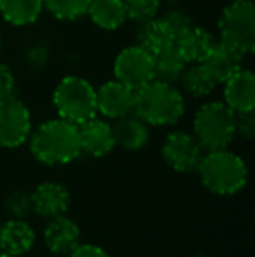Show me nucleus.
<instances>
[{"label":"nucleus","instance_id":"1","mask_svg":"<svg viewBox=\"0 0 255 257\" xmlns=\"http://www.w3.org/2000/svg\"><path fill=\"white\" fill-rule=\"evenodd\" d=\"M184 112V95L175 84L154 79L135 91L133 114L149 126H171L180 121Z\"/></svg>","mask_w":255,"mask_h":257},{"label":"nucleus","instance_id":"2","mask_svg":"<svg viewBox=\"0 0 255 257\" xmlns=\"http://www.w3.org/2000/svg\"><path fill=\"white\" fill-rule=\"evenodd\" d=\"M30 149L44 165L55 166L72 163L81 156L77 124H72L62 117L42 122L32 133Z\"/></svg>","mask_w":255,"mask_h":257},{"label":"nucleus","instance_id":"3","mask_svg":"<svg viewBox=\"0 0 255 257\" xmlns=\"http://www.w3.org/2000/svg\"><path fill=\"white\" fill-rule=\"evenodd\" d=\"M197 172L203 186L220 196L239 193L248 180V168L245 161L227 149L208 151L201 159Z\"/></svg>","mask_w":255,"mask_h":257},{"label":"nucleus","instance_id":"4","mask_svg":"<svg viewBox=\"0 0 255 257\" xmlns=\"http://www.w3.org/2000/svg\"><path fill=\"white\" fill-rule=\"evenodd\" d=\"M192 135L204 151L227 149L236 137L234 110L224 102H206L194 114Z\"/></svg>","mask_w":255,"mask_h":257},{"label":"nucleus","instance_id":"5","mask_svg":"<svg viewBox=\"0 0 255 257\" xmlns=\"http://www.w3.org/2000/svg\"><path fill=\"white\" fill-rule=\"evenodd\" d=\"M53 103L60 117L77 126L98 114L96 89L88 79L79 75H67L58 82L53 93Z\"/></svg>","mask_w":255,"mask_h":257},{"label":"nucleus","instance_id":"6","mask_svg":"<svg viewBox=\"0 0 255 257\" xmlns=\"http://www.w3.org/2000/svg\"><path fill=\"white\" fill-rule=\"evenodd\" d=\"M220 41L250 54L255 49V9L252 0L229 2L218 18Z\"/></svg>","mask_w":255,"mask_h":257},{"label":"nucleus","instance_id":"7","mask_svg":"<svg viewBox=\"0 0 255 257\" xmlns=\"http://www.w3.org/2000/svg\"><path fill=\"white\" fill-rule=\"evenodd\" d=\"M114 79L133 91L149 84L154 81V56L136 44L121 49L114 60Z\"/></svg>","mask_w":255,"mask_h":257},{"label":"nucleus","instance_id":"8","mask_svg":"<svg viewBox=\"0 0 255 257\" xmlns=\"http://www.w3.org/2000/svg\"><path fill=\"white\" fill-rule=\"evenodd\" d=\"M32 133V114L16 95L0 100V146L6 149L23 146Z\"/></svg>","mask_w":255,"mask_h":257},{"label":"nucleus","instance_id":"9","mask_svg":"<svg viewBox=\"0 0 255 257\" xmlns=\"http://www.w3.org/2000/svg\"><path fill=\"white\" fill-rule=\"evenodd\" d=\"M161 153L168 166L175 172L191 173L196 172L201 159L204 156V149L196 140V137L187 132H171L164 139Z\"/></svg>","mask_w":255,"mask_h":257},{"label":"nucleus","instance_id":"10","mask_svg":"<svg viewBox=\"0 0 255 257\" xmlns=\"http://www.w3.org/2000/svg\"><path fill=\"white\" fill-rule=\"evenodd\" d=\"M135 91L117 79L107 81L96 89V110L109 119H119L133 114Z\"/></svg>","mask_w":255,"mask_h":257},{"label":"nucleus","instance_id":"11","mask_svg":"<svg viewBox=\"0 0 255 257\" xmlns=\"http://www.w3.org/2000/svg\"><path fill=\"white\" fill-rule=\"evenodd\" d=\"M30 205L32 210L44 219L63 215L70 205V193L60 182H42L30 194Z\"/></svg>","mask_w":255,"mask_h":257},{"label":"nucleus","instance_id":"12","mask_svg":"<svg viewBox=\"0 0 255 257\" xmlns=\"http://www.w3.org/2000/svg\"><path fill=\"white\" fill-rule=\"evenodd\" d=\"M44 243L49 252L56 255H68L81 240V229L72 219L65 215L51 217L44 227Z\"/></svg>","mask_w":255,"mask_h":257},{"label":"nucleus","instance_id":"13","mask_svg":"<svg viewBox=\"0 0 255 257\" xmlns=\"http://www.w3.org/2000/svg\"><path fill=\"white\" fill-rule=\"evenodd\" d=\"M79 128V140H81V153H86L93 158H103L116 147L114 142L112 126L107 121H102L95 115L89 121L82 122Z\"/></svg>","mask_w":255,"mask_h":257},{"label":"nucleus","instance_id":"14","mask_svg":"<svg viewBox=\"0 0 255 257\" xmlns=\"http://www.w3.org/2000/svg\"><path fill=\"white\" fill-rule=\"evenodd\" d=\"M224 103L234 112H248L255 107V75L252 70L241 68L222 82Z\"/></svg>","mask_w":255,"mask_h":257},{"label":"nucleus","instance_id":"15","mask_svg":"<svg viewBox=\"0 0 255 257\" xmlns=\"http://www.w3.org/2000/svg\"><path fill=\"white\" fill-rule=\"evenodd\" d=\"M35 245V231L23 219H9L0 224V254L20 257Z\"/></svg>","mask_w":255,"mask_h":257},{"label":"nucleus","instance_id":"16","mask_svg":"<svg viewBox=\"0 0 255 257\" xmlns=\"http://www.w3.org/2000/svg\"><path fill=\"white\" fill-rule=\"evenodd\" d=\"M246 54L241 53L238 48L227 44V42L220 41L218 39L215 42L211 53L208 54V58L203 61L204 67L208 68L213 79L222 84L224 81H227L231 75H234L238 70L243 68V60H245Z\"/></svg>","mask_w":255,"mask_h":257},{"label":"nucleus","instance_id":"17","mask_svg":"<svg viewBox=\"0 0 255 257\" xmlns=\"http://www.w3.org/2000/svg\"><path fill=\"white\" fill-rule=\"evenodd\" d=\"M215 42H217V39L206 28L192 25L178 35L177 41H175V48L178 49V53L182 54V58L189 65L203 63L208 58V54L211 53Z\"/></svg>","mask_w":255,"mask_h":257},{"label":"nucleus","instance_id":"18","mask_svg":"<svg viewBox=\"0 0 255 257\" xmlns=\"http://www.w3.org/2000/svg\"><path fill=\"white\" fill-rule=\"evenodd\" d=\"M112 133H114V142L116 146H119L121 149L135 153L147 146L149 142V124L142 121L138 115L128 114L124 117L114 119Z\"/></svg>","mask_w":255,"mask_h":257},{"label":"nucleus","instance_id":"19","mask_svg":"<svg viewBox=\"0 0 255 257\" xmlns=\"http://www.w3.org/2000/svg\"><path fill=\"white\" fill-rule=\"evenodd\" d=\"M136 46L143 48L152 56L175 46V35L163 18H154L145 23H138L136 28Z\"/></svg>","mask_w":255,"mask_h":257},{"label":"nucleus","instance_id":"20","mask_svg":"<svg viewBox=\"0 0 255 257\" xmlns=\"http://www.w3.org/2000/svg\"><path fill=\"white\" fill-rule=\"evenodd\" d=\"M98 28L107 32L119 30L126 23V11L123 0H91L88 14Z\"/></svg>","mask_w":255,"mask_h":257},{"label":"nucleus","instance_id":"21","mask_svg":"<svg viewBox=\"0 0 255 257\" xmlns=\"http://www.w3.org/2000/svg\"><path fill=\"white\" fill-rule=\"evenodd\" d=\"M42 0H0V16L13 27H28L41 18Z\"/></svg>","mask_w":255,"mask_h":257},{"label":"nucleus","instance_id":"22","mask_svg":"<svg viewBox=\"0 0 255 257\" xmlns=\"http://www.w3.org/2000/svg\"><path fill=\"white\" fill-rule=\"evenodd\" d=\"M182 89L192 98H206L215 91L218 82L213 79V75L208 72L204 63H191L182 74L180 81Z\"/></svg>","mask_w":255,"mask_h":257},{"label":"nucleus","instance_id":"23","mask_svg":"<svg viewBox=\"0 0 255 257\" xmlns=\"http://www.w3.org/2000/svg\"><path fill=\"white\" fill-rule=\"evenodd\" d=\"M187 65L189 63L182 58L178 49L175 46H171L170 49L154 56V79L175 84V82L180 81Z\"/></svg>","mask_w":255,"mask_h":257},{"label":"nucleus","instance_id":"24","mask_svg":"<svg viewBox=\"0 0 255 257\" xmlns=\"http://www.w3.org/2000/svg\"><path fill=\"white\" fill-rule=\"evenodd\" d=\"M44 9L60 21H75L88 14L91 0H42Z\"/></svg>","mask_w":255,"mask_h":257},{"label":"nucleus","instance_id":"25","mask_svg":"<svg viewBox=\"0 0 255 257\" xmlns=\"http://www.w3.org/2000/svg\"><path fill=\"white\" fill-rule=\"evenodd\" d=\"M126 20L135 23H145L149 20L157 18L161 9V0H123Z\"/></svg>","mask_w":255,"mask_h":257},{"label":"nucleus","instance_id":"26","mask_svg":"<svg viewBox=\"0 0 255 257\" xmlns=\"http://www.w3.org/2000/svg\"><path fill=\"white\" fill-rule=\"evenodd\" d=\"M4 210L11 219H25L30 213V194L25 191H13L4 201Z\"/></svg>","mask_w":255,"mask_h":257},{"label":"nucleus","instance_id":"27","mask_svg":"<svg viewBox=\"0 0 255 257\" xmlns=\"http://www.w3.org/2000/svg\"><path fill=\"white\" fill-rule=\"evenodd\" d=\"M163 20L166 21V25L171 28V32H173V35H175V41H177V37L182 34V32H185L189 27H192L194 25L191 16L180 9L168 11V13L163 16Z\"/></svg>","mask_w":255,"mask_h":257},{"label":"nucleus","instance_id":"28","mask_svg":"<svg viewBox=\"0 0 255 257\" xmlns=\"http://www.w3.org/2000/svg\"><path fill=\"white\" fill-rule=\"evenodd\" d=\"M234 130L236 135L245 140H252L255 135V115L253 110L234 112Z\"/></svg>","mask_w":255,"mask_h":257},{"label":"nucleus","instance_id":"29","mask_svg":"<svg viewBox=\"0 0 255 257\" xmlns=\"http://www.w3.org/2000/svg\"><path fill=\"white\" fill-rule=\"evenodd\" d=\"M16 93V77L6 63L0 61V100Z\"/></svg>","mask_w":255,"mask_h":257},{"label":"nucleus","instance_id":"30","mask_svg":"<svg viewBox=\"0 0 255 257\" xmlns=\"http://www.w3.org/2000/svg\"><path fill=\"white\" fill-rule=\"evenodd\" d=\"M68 257H110V255L102 247H98V245L84 243V245H77L68 254Z\"/></svg>","mask_w":255,"mask_h":257},{"label":"nucleus","instance_id":"31","mask_svg":"<svg viewBox=\"0 0 255 257\" xmlns=\"http://www.w3.org/2000/svg\"><path fill=\"white\" fill-rule=\"evenodd\" d=\"M2 49H4V42H2V39H0V53H2Z\"/></svg>","mask_w":255,"mask_h":257},{"label":"nucleus","instance_id":"32","mask_svg":"<svg viewBox=\"0 0 255 257\" xmlns=\"http://www.w3.org/2000/svg\"><path fill=\"white\" fill-rule=\"evenodd\" d=\"M229 2H241V0H229Z\"/></svg>","mask_w":255,"mask_h":257},{"label":"nucleus","instance_id":"33","mask_svg":"<svg viewBox=\"0 0 255 257\" xmlns=\"http://www.w3.org/2000/svg\"><path fill=\"white\" fill-rule=\"evenodd\" d=\"M194 257H210V255H194Z\"/></svg>","mask_w":255,"mask_h":257},{"label":"nucleus","instance_id":"34","mask_svg":"<svg viewBox=\"0 0 255 257\" xmlns=\"http://www.w3.org/2000/svg\"><path fill=\"white\" fill-rule=\"evenodd\" d=\"M0 257H11V255H6V254H0Z\"/></svg>","mask_w":255,"mask_h":257}]
</instances>
